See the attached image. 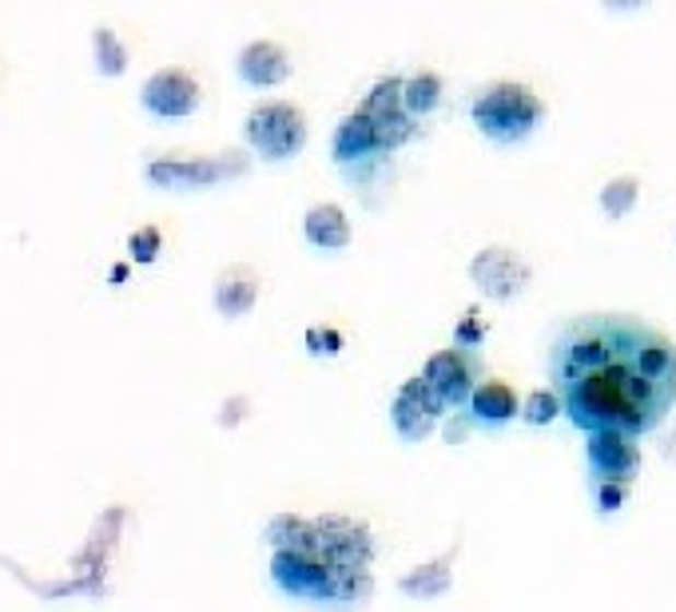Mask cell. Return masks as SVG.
Masks as SVG:
<instances>
[{"mask_svg":"<svg viewBox=\"0 0 676 612\" xmlns=\"http://www.w3.org/2000/svg\"><path fill=\"white\" fill-rule=\"evenodd\" d=\"M422 378L438 390V398L446 405H462L478 390V354L462 346L434 350L422 366Z\"/></svg>","mask_w":676,"mask_h":612,"instance_id":"10","label":"cell"},{"mask_svg":"<svg viewBox=\"0 0 676 612\" xmlns=\"http://www.w3.org/2000/svg\"><path fill=\"white\" fill-rule=\"evenodd\" d=\"M446 410L450 405L438 398L434 386L418 374V378H406V382L398 386V393H394L391 422H394V429H398L403 442H426V437L434 434L438 417L446 414Z\"/></svg>","mask_w":676,"mask_h":612,"instance_id":"7","label":"cell"},{"mask_svg":"<svg viewBox=\"0 0 676 612\" xmlns=\"http://www.w3.org/2000/svg\"><path fill=\"white\" fill-rule=\"evenodd\" d=\"M469 279L478 286L486 298H498V303H510L517 298L529 286L534 279V267L525 262L522 251H513V247H481L474 259H469Z\"/></svg>","mask_w":676,"mask_h":612,"instance_id":"5","label":"cell"},{"mask_svg":"<svg viewBox=\"0 0 676 612\" xmlns=\"http://www.w3.org/2000/svg\"><path fill=\"white\" fill-rule=\"evenodd\" d=\"M199 99H203L199 80L187 68H175V64L155 68L140 87V104L152 116H160V120H187L199 108Z\"/></svg>","mask_w":676,"mask_h":612,"instance_id":"6","label":"cell"},{"mask_svg":"<svg viewBox=\"0 0 676 612\" xmlns=\"http://www.w3.org/2000/svg\"><path fill=\"white\" fill-rule=\"evenodd\" d=\"M303 235L318 251H342L350 247V219L338 203H315L303 215Z\"/></svg>","mask_w":676,"mask_h":612,"instance_id":"16","label":"cell"},{"mask_svg":"<svg viewBox=\"0 0 676 612\" xmlns=\"http://www.w3.org/2000/svg\"><path fill=\"white\" fill-rule=\"evenodd\" d=\"M406 116H426V111H434L442 104V76L438 72H418V76L406 80Z\"/></svg>","mask_w":676,"mask_h":612,"instance_id":"21","label":"cell"},{"mask_svg":"<svg viewBox=\"0 0 676 612\" xmlns=\"http://www.w3.org/2000/svg\"><path fill=\"white\" fill-rule=\"evenodd\" d=\"M243 136L263 160H295L306 148V116L291 99H263L247 111Z\"/></svg>","mask_w":676,"mask_h":612,"instance_id":"3","label":"cell"},{"mask_svg":"<svg viewBox=\"0 0 676 612\" xmlns=\"http://www.w3.org/2000/svg\"><path fill=\"white\" fill-rule=\"evenodd\" d=\"M637 199H641V179L637 175H617V179H609V184L601 187L597 203L609 219H625L637 208Z\"/></svg>","mask_w":676,"mask_h":612,"instance_id":"20","label":"cell"},{"mask_svg":"<svg viewBox=\"0 0 676 612\" xmlns=\"http://www.w3.org/2000/svg\"><path fill=\"white\" fill-rule=\"evenodd\" d=\"M160 247H164V235H160V227H152V223L128 235V251L136 262H152L155 255H160Z\"/></svg>","mask_w":676,"mask_h":612,"instance_id":"26","label":"cell"},{"mask_svg":"<svg viewBox=\"0 0 676 612\" xmlns=\"http://www.w3.org/2000/svg\"><path fill=\"white\" fill-rule=\"evenodd\" d=\"M585 458H590L593 481H621V485H629L637 478V470H641V449L621 429H597V434H590Z\"/></svg>","mask_w":676,"mask_h":612,"instance_id":"11","label":"cell"},{"mask_svg":"<svg viewBox=\"0 0 676 612\" xmlns=\"http://www.w3.org/2000/svg\"><path fill=\"white\" fill-rule=\"evenodd\" d=\"M553 390L585 434L637 437L676 405V342L633 315H581L553 342Z\"/></svg>","mask_w":676,"mask_h":612,"instance_id":"1","label":"cell"},{"mask_svg":"<svg viewBox=\"0 0 676 612\" xmlns=\"http://www.w3.org/2000/svg\"><path fill=\"white\" fill-rule=\"evenodd\" d=\"M557 414H566V405H561L557 390H534L522 402V422H529V426H549Z\"/></svg>","mask_w":676,"mask_h":612,"instance_id":"24","label":"cell"},{"mask_svg":"<svg viewBox=\"0 0 676 612\" xmlns=\"http://www.w3.org/2000/svg\"><path fill=\"white\" fill-rule=\"evenodd\" d=\"M593 502H597L601 514H617L629 502V485H621V481H593Z\"/></svg>","mask_w":676,"mask_h":612,"instance_id":"28","label":"cell"},{"mask_svg":"<svg viewBox=\"0 0 676 612\" xmlns=\"http://www.w3.org/2000/svg\"><path fill=\"white\" fill-rule=\"evenodd\" d=\"M263 541L279 553V549H311V553H323V541H318V529L311 517L299 514H275L263 529Z\"/></svg>","mask_w":676,"mask_h":612,"instance_id":"17","label":"cell"},{"mask_svg":"<svg viewBox=\"0 0 676 612\" xmlns=\"http://www.w3.org/2000/svg\"><path fill=\"white\" fill-rule=\"evenodd\" d=\"M318 541H323V557L335 568H366L374 557V537L362 521L347 514H323L315 517Z\"/></svg>","mask_w":676,"mask_h":612,"instance_id":"9","label":"cell"},{"mask_svg":"<svg viewBox=\"0 0 676 612\" xmlns=\"http://www.w3.org/2000/svg\"><path fill=\"white\" fill-rule=\"evenodd\" d=\"M247 167L243 152H223V155H196V160H152L148 164V184L155 187H208L228 179V175H240Z\"/></svg>","mask_w":676,"mask_h":612,"instance_id":"8","label":"cell"},{"mask_svg":"<svg viewBox=\"0 0 676 612\" xmlns=\"http://www.w3.org/2000/svg\"><path fill=\"white\" fill-rule=\"evenodd\" d=\"M450 585H454V553L426 561V565L410 568V573L398 580V589H403L406 597H418V601H434V597L450 592Z\"/></svg>","mask_w":676,"mask_h":612,"instance_id":"18","label":"cell"},{"mask_svg":"<svg viewBox=\"0 0 676 612\" xmlns=\"http://www.w3.org/2000/svg\"><path fill=\"white\" fill-rule=\"evenodd\" d=\"M403 96H406V80L403 76H382V80H374V87L366 92V104H362V111H366V116H374V120H382V116H394V111H406Z\"/></svg>","mask_w":676,"mask_h":612,"instance_id":"22","label":"cell"},{"mask_svg":"<svg viewBox=\"0 0 676 612\" xmlns=\"http://www.w3.org/2000/svg\"><path fill=\"white\" fill-rule=\"evenodd\" d=\"M92 52H96V68L104 76H124V72H128V48H124V40L116 36V28H108V24H96V33H92Z\"/></svg>","mask_w":676,"mask_h":612,"instance_id":"19","label":"cell"},{"mask_svg":"<svg viewBox=\"0 0 676 612\" xmlns=\"http://www.w3.org/2000/svg\"><path fill=\"white\" fill-rule=\"evenodd\" d=\"M378 123V152H394V148H403L410 136H415V116H406V111H394V116H382Z\"/></svg>","mask_w":676,"mask_h":612,"instance_id":"25","label":"cell"},{"mask_svg":"<svg viewBox=\"0 0 676 612\" xmlns=\"http://www.w3.org/2000/svg\"><path fill=\"white\" fill-rule=\"evenodd\" d=\"M469 116H474V123H478V131L486 136V140L517 143L541 123L546 108H541V96H537L529 84H517V80H493V84H486L478 96H474Z\"/></svg>","mask_w":676,"mask_h":612,"instance_id":"2","label":"cell"},{"mask_svg":"<svg viewBox=\"0 0 676 612\" xmlns=\"http://www.w3.org/2000/svg\"><path fill=\"white\" fill-rule=\"evenodd\" d=\"M330 152H335L338 164H359L366 155H378V123H374V116H366L362 108L342 116Z\"/></svg>","mask_w":676,"mask_h":612,"instance_id":"14","label":"cell"},{"mask_svg":"<svg viewBox=\"0 0 676 612\" xmlns=\"http://www.w3.org/2000/svg\"><path fill=\"white\" fill-rule=\"evenodd\" d=\"M371 573L366 568H335V580H330V601H366L371 597Z\"/></svg>","mask_w":676,"mask_h":612,"instance_id":"23","label":"cell"},{"mask_svg":"<svg viewBox=\"0 0 676 612\" xmlns=\"http://www.w3.org/2000/svg\"><path fill=\"white\" fill-rule=\"evenodd\" d=\"M271 580L295 601H330L335 565L311 549H279L271 557Z\"/></svg>","mask_w":676,"mask_h":612,"instance_id":"4","label":"cell"},{"mask_svg":"<svg viewBox=\"0 0 676 612\" xmlns=\"http://www.w3.org/2000/svg\"><path fill=\"white\" fill-rule=\"evenodd\" d=\"M235 68H240L243 84H252V87H275V84H283V80H291V72H295L291 52H287L283 44H275V40L243 44V52H240V60H235Z\"/></svg>","mask_w":676,"mask_h":612,"instance_id":"12","label":"cell"},{"mask_svg":"<svg viewBox=\"0 0 676 612\" xmlns=\"http://www.w3.org/2000/svg\"><path fill=\"white\" fill-rule=\"evenodd\" d=\"M259 274L252 271V267H243V262H235V267H223L215 279V310L223 318H243L252 315L255 303H259Z\"/></svg>","mask_w":676,"mask_h":612,"instance_id":"13","label":"cell"},{"mask_svg":"<svg viewBox=\"0 0 676 612\" xmlns=\"http://www.w3.org/2000/svg\"><path fill=\"white\" fill-rule=\"evenodd\" d=\"M306 346L315 350V354H338L342 339H338V330H330V327H311L306 330Z\"/></svg>","mask_w":676,"mask_h":612,"instance_id":"29","label":"cell"},{"mask_svg":"<svg viewBox=\"0 0 676 612\" xmlns=\"http://www.w3.org/2000/svg\"><path fill=\"white\" fill-rule=\"evenodd\" d=\"M486 334H490V327H486V322L478 318V310H466V318H462L458 330H454V346H462V350H481Z\"/></svg>","mask_w":676,"mask_h":612,"instance_id":"27","label":"cell"},{"mask_svg":"<svg viewBox=\"0 0 676 612\" xmlns=\"http://www.w3.org/2000/svg\"><path fill=\"white\" fill-rule=\"evenodd\" d=\"M466 405L469 414H474V422H481V426H505L513 417H522V402H517L513 386L502 382V378L478 382V390H474V398Z\"/></svg>","mask_w":676,"mask_h":612,"instance_id":"15","label":"cell"}]
</instances>
